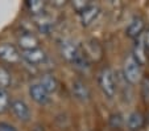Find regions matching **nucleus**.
I'll return each mask as SVG.
<instances>
[{"instance_id":"f257e3e1","label":"nucleus","mask_w":149,"mask_h":131,"mask_svg":"<svg viewBox=\"0 0 149 131\" xmlns=\"http://www.w3.org/2000/svg\"><path fill=\"white\" fill-rule=\"evenodd\" d=\"M98 85L108 99L115 97L116 89H118V82L115 80V73L110 66H103L98 74Z\"/></svg>"},{"instance_id":"f03ea898","label":"nucleus","mask_w":149,"mask_h":131,"mask_svg":"<svg viewBox=\"0 0 149 131\" xmlns=\"http://www.w3.org/2000/svg\"><path fill=\"white\" fill-rule=\"evenodd\" d=\"M143 66L132 57V54L127 56V58L124 60L123 65V76L124 80L131 85H136L141 81L143 78Z\"/></svg>"},{"instance_id":"7ed1b4c3","label":"nucleus","mask_w":149,"mask_h":131,"mask_svg":"<svg viewBox=\"0 0 149 131\" xmlns=\"http://www.w3.org/2000/svg\"><path fill=\"white\" fill-rule=\"evenodd\" d=\"M58 49H59V53H61L62 57L65 58L68 62L73 64V61L75 60V57L78 56L81 46H78L74 41L63 39V40L58 41Z\"/></svg>"},{"instance_id":"20e7f679","label":"nucleus","mask_w":149,"mask_h":131,"mask_svg":"<svg viewBox=\"0 0 149 131\" xmlns=\"http://www.w3.org/2000/svg\"><path fill=\"white\" fill-rule=\"evenodd\" d=\"M0 60L8 64H16L21 60V53L12 44H0Z\"/></svg>"},{"instance_id":"39448f33","label":"nucleus","mask_w":149,"mask_h":131,"mask_svg":"<svg viewBox=\"0 0 149 131\" xmlns=\"http://www.w3.org/2000/svg\"><path fill=\"white\" fill-rule=\"evenodd\" d=\"M71 93H73V97L77 101L83 103H87L91 99V91L88 89V86L81 80H75L71 85Z\"/></svg>"},{"instance_id":"423d86ee","label":"nucleus","mask_w":149,"mask_h":131,"mask_svg":"<svg viewBox=\"0 0 149 131\" xmlns=\"http://www.w3.org/2000/svg\"><path fill=\"white\" fill-rule=\"evenodd\" d=\"M11 110L13 111L15 117L21 122H28L31 119V109L23 99H15L11 102Z\"/></svg>"},{"instance_id":"0eeeda50","label":"nucleus","mask_w":149,"mask_h":131,"mask_svg":"<svg viewBox=\"0 0 149 131\" xmlns=\"http://www.w3.org/2000/svg\"><path fill=\"white\" fill-rule=\"evenodd\" d=\"M145 29V21L141 16H133L132 20L130 21L128 27L125 29V34L131 39H137V37L143 36V32Z\"/></svg>"},{"instance_id":"6e6552de","label":"nucleus","mask_w":149,"mask_h":131,"mask_svg":"<svg viewBox=\"0 0 149 131\" xmlns=\"http://www.w3.org/2000/svg\"><path fill=\"white\" fill-rule=\"evenodd\" d=\"M29 95L38 105H48L50 102V94L40 83H33L29 86Z\"/></svg>"},{"instance_id":"1a4fd4ad","label":"nucleus","mask_w":149,"mask_h":131,"mask_svg":"<svg viewBox=\"0 0 149 131\" xmlns=\"http://www.w3.org/2000/svg\"><path fill=\"white\" fill-rule=\"evenodd\" d=\"M21 58L29 64V65H40L46 60V53L44 49L36 48L32 50H25L21 53Z\"/></svg>"},{"instance_id":"9d476101","label":"nucleus","mask_w":149,"mask_h":131,"mask_svg":"<svg viewBox=\"0 0 149 131\" xmlns=\"http://www.w3.org/2000/svg\"><path fill=\"white\" fill-rule=\"evenodd\" d=\"M83 53L86 54V57L88 58V61H99L103 56V50H102V46L99 45L98 41L95 40H90L84 44V46L82 48Z\"/></svg>"},{"instance_id":"9b49d317","label":"nucleus","mask_w":149,"mask_h":131,"mask_svg":"<svg viewBox=\"0 0 149 131\" xmlns=\"http://www.w3.org/2000/svg\"><path fill=\"white\" fill-rule=\"evenodd\" d=\"M17 43H19V46L23 49V52L25 50H32V49L38 48V39H37L34 34H32L31 32H24L19 36L17 39Z\"/></svg>"},{"instance_id":"f8f14e48","label":"nucleus","mask_w":149,"mask_h":131,"mask_svg":"<svg viewBox=\"0 0 149 131\" xmlns=\"http://www.w3.org/2000/svg\"><path fill=\"white\" fill-rule=\"evenodd\" d=\"M99 12H100V8H99V6L91 3L90 6L84 9L83 12H81V13H79L81 24L83 27H88L90 24H93L94 21H95V19L98 17Z\"/></svg>"},{"instance_id":"ddd939ff","label":"nucleus","mask_w":149,"mask_h":131,"mask_svg":"<svg viewBox=\"0 0 149 131\" xmlns=\"http://www.w3.org/2000/svg\"><path fill=\"white\" fill-rule=\"evenodd\" d=\"M132 57L135 58L141 66L146 64V46H145V43H144L143 36L136 39V43H135V45H133Z\"/></svg>"},{"instance_id":"4468645a","label":"nucleus","mask_w":149,"mask_h":131,"mask_svg":"<svg viewBox=\"0 0 149 131\" xmlns=\"http://www.w3.org/2000/svg\"><path fill=\"white\" fill-rule=\"evenodd\" d=\"M145 125V117L140 111H132L127 118V127L130 131H140Z\"/></svg>"},{"instance_id":"2eb2a0df","label":"nucleus","mask_w":149,"mask_h":131,"mask_svg":"<svg viewBox=\"0 0 149 131\" xmlns=\"http://www.w3.org/2000/svg\"><path fill=\"white\" fill-rule=\"evenodd\" d=\"M40 85L50 94V93L57 91V89H58V81H57V78L54 77L53 74L46 73V74H42V77L40 78Z\"/></svg>"},{"instance_id":"dca6fc26","label":"nucleus","mask_w":149,"mask_h":131,"mask_svg":"<svg viewBox=\"0 0 149 131\" xmlns=\"http://www.w3.org/2000/svg\"><path fill=\"white\" fill-rule=\"evenodd\" d=\"M25 7L32 15H34V16H41V15L45 13L46 3L45 1H41V0H29V1L25 3Z\"/></svg>"},{"instance_id":"f3484780","label":"nucleus","mask_w":149,"mask_h":131,"mask_svg":"<svg viewBox=\"0 0 149 131\" xmlns=\"http://www.w3.org/2000/svg\"><path fill=\"white\" fill-rule=\"evenodd\" d=\"M36 25L40 32H42V33H45V34H49L52 28H53V21H52L50 17H48L46 15H41V16H37Z\"/></svg>"},{"instance_id":"a211bd4d","label":"nucleus","mask_w":149,"mask_h":131,"mask_svg":"<svg viewBox=\"0 0 149 131\" xmlns=\"http://www.w3.org/2000/svg\"><path fill=\"white\" fill-rule=\"evenodd\" d=\"M11 107V99L6 89H0V114H4Z\"/></svg>"},{"instance_id":"6ab92c4d","label":"nucleus","mask_w":149,"mask_h":131,"mask_svg":"<svg viewBox=\"0 0 149 131\" xmlns=\"http://www.w3.org/2000/svg\"><path fill=\"white\" fill-rule=\"evenodd\" d=\"M12 83L11 73L4 66H0V89H7Z\"/></svg>"},{"instance_id":"aec40b11","label":"nucleus","mask_w":149,"mask_h":131,"mask_svg":"<svg viewBox=\"0 0 149 131\" xmlns=\"http://www.w3.org/2000/svg\"><path fill=\"white\" fill-rule=\"evenodd\" d=\"M141 85V97H143V101L149 105V76H143L140 81Z\"/></svg>"},{"instance_id":"412c9836","label":"nucleus","mask_w":149,"mask_h":131,"mask_svg":"<svg viewBox=\"0 0 149 131\" xmlns=\"http://www.w3.org/2000/svg\"><path fill=\"white\" fill-rule=\"evenodd\" d=\"M110 126L111 128H121L123 126V117L119 113L110 115Z\"/></svg>"},{"instance_id":"4be33fe9","label":"nucleus","mask_w":149,"mask_h":131,"mask_svg":"<svg viewBox=\"0 0 149 131\" xmlns=\"http://www.w3.org/2000/svg\"><path fill=\"white\" fill-rule=\"evenodd\" d=\"M90 1H83V0H77V1H73L71 3V6H73V8H74V11L75 12H78V15L81 13V12H83L84 9L87 8L88 6H90Z\"/></svg>"},{"instance_id":"5701e85b","label":"nucleus","mask_w":149,"mask_h":131,"mask_svg":"<svg viewBox=\"0 0 149 131\" xmlns=\"http://www.w3.org/2000/svg\"><path fill=\"white\" fill-rule=\"evenodd\" d=\"M0 131H17V128L15 126H12L11 123L0 122Z\"/></svg>"},{"instance_id":"b1692460","label":"nucleus","mask_w":149,"mask_h":131,"mask_svg":"<svg viewBox=\"0 0 149 131\" xmlns=\"http://www.w3.org/2000/svg\"><path fill=\"white\" fill-rule=\"evenodd\" d=\"M144 43H145L146 50H149V27H148V31H146V33H145V37H144Z\"/></svg>"},{"instance_id":"393cba45","label":"nucleus","mask_w":149,"mask_h":131,"mask_svg":"<svg viewBox=\"0 0 149 131\" xmlns=\"http://www.w3.org/2000/svg\"><path fill=\"white\" fill-rule=\"evenodd\" d=\"M145 120H148V123H149V113H148V115H146V118H145Z\"/></svg>"}]
</instances>
